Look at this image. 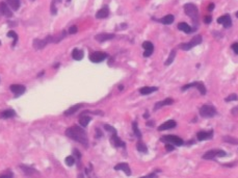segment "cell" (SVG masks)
Here are the masks:
<instances>
[{"mask_svg":"<svg viewBox=\"0 0 238 178\" xmlns=\"http://www.w3.org/2000/svg\"><path fill=\"white\" fill-rule=\"evenodd\" d=\"M232 50L234 51L236 54H238V43H234L232 45Z\"/></svg>","mask_w":238,"mask_h":178,"instance_id":"39","label":"cell"},{"mask_svg":"<svg viewBox=\"0 0 238 178\" xmlns=\"http://www.w3.org/2000/svg\"><path fill=\"white\" fill-rule=\"evenodd\" d=\"M6 2H8V4L14 11H17L20 8V3H21L20 0H6Z\"/></svg>","mask_w":238,"mask_h":178,"instance_id":"27","label":"cell"},{"mask_svg":"<svg viewBox=\"0 0 238 178\" xmlns=\"http://www.w3.org/2000/svg\"><path fill=\"white\" fill-rule=\"evenodd\" d=\"M202 43V37L201 36H195L192 37V40L188 43H183L180 45V48L184 51H188L190 50L191 48H194L197 45H200Z\"/></svg>","mask_w":238,"mask_h":178,"instance_id":"5","label":"cell"},{"mask_svg":"<svg viewBox=\"0 0 238 178\" xmlns=\"http://www.w3.org/2000/svg\"><path fill=\"white\" fill-rule=\"evenodd\" d=\"M8 37H11V39H14V42H13V47H14L16 45V43H17V41H18V34H16L14 30H11V31L8 32Z\"/></svg>","mask_w":238,"mask_h":178,"instance_id":"33","label":"cell"},{"mask_svg":"<svg viewBox=\"0 0 238 178\" xmlns=\"http://www.w3.org/2000/svg\"><path fill=\"white\" fill-rule=\"evenodd\" d=\"M173 103H174V99H172V98H166V99L157 102L156 104H155L154 111H157V109H159L160 107L166 106V105H171V104H173Z\"/></svg>","mask_w":238,"mask_h":178,"instance_id":"16","label":"cell"},{"mask_svg":"<svg viewBox=\"0 0 238 178\" xmlns=\"http://www.w3.org/2000/svg\"><path fill=\"white\" fill-rule=\"evenodd\" d=\"M143 118H146V119H148V118H149V114H148V112H146V114L143 115Z\"/></svg>","mask_w":238,"mask_h":178,"instance_id":"47","label":"cell"},{"mask_svg":"<svg viewBox=\"0 0 238 178\" xmlns=\"http://www.w3.org/2000/svg\"><path fill=\"white\" fill-rule=\"evenodd\" d=\"M191 88L198 89V90L200 91V93H201V95H205L206 92H207L206 88H205V86H204V83H201V81H195V83L185 84L184 86H182V91H186V90H188V89H191Z\"/></svg>","mask_w":238,"mask_h":178,"instance_id":"8","label":"cell"},{"mask_svg":"<svg viewBox=\"0 0 238 178\" xmlns=\"http://www.w3.org/2000/svg\"><path fill=\"white\" fill-rule=\"evenodd\" d=\"M223 141H224V142H226V143H229V144H232V145H238V140L234 139V138H232V137H229V135H226V137H224Z\"/></svg>","mask_w":238,"mask_h":178,"instance_id":"30","label":"cell"},{"mask_svg":"<svg viewBox=\"0 0 238 178\" xmlns=\"http://www.w3.org/2000/svg\"><path fill=\"white\" fill-rule=\"evenodd\" d=\"M60 1H62V0H60Z\"/></svg>","mask_w":238,"mask_h":178,"instance_id":"50","label":"cell"},{"mask_svg":"<svg viewBox=\"0 0 238 178\" xmlns=\"http://www.w3.org/2000/svg\"><path fill=\"white\" fill-rule=\"evenodd\" d=\"M0 45H1V42H0Z\"/></svg>","mask_w":238,"mask_h":178,"instance_id":"49","label":"cell"},{"mask_svg":"<svg viewBox=\"0 0 238 178\" xmlns=\"http://www.w3.org/2000/svg\"><path fill=\"white\" fill-rule=\"evenodd\" d=\"M162 142L169 143L172 145H176V146H182L184 144L183 140L180 137H177V135H164L161 138Z\"/></svg>","mask_w":238,"mask_h":178,"instance_id":"7","label":"cell"},{"mask_svg":"<svg viewBox=\"0 0 238 178\" xmlns=\"http://www.w3.org/2000/svg\"><path fill=\"white\" fill-rule=\"evenodd\" d=\"M236 100H238V96L236 95V94H231V95H229L227 98H226L225 101L226 102H231V101H236Z\"/></svg>","mask_w":238,"mask_h":178,"instance_id":"36","label":"cell"},{"mask_svg":"<svg viewBox=\"0 0 238 178\" xmlns=\"http://www.w3.org/2000/svg\"><path fill=\"white\" fill-rule=\"evenodd\" d=\"M216 114H217V112H216V108L213 105L205 104L200 108V115L203 118H213Z\"/></svg>","mask_w":238,"mask_h":178,"instance_id":"3","label":"cell"},{"mask_svg":"<svg viewBox=\"0 0 238 178\" xmlns=\"http://www.w3.org/2000/svg\"><path fill=\"white\" fill-rule=\"evenodd\" d=\"M177 125V123L174 120H169L166 121V123L161 124V125L158 127V130L159 131H162V130H168V129H172V128H175Z\"/></svg>","mask_w":238,"mask_h":178,"instance_id":"15","label":"cell"},{"mask_svg":"<svg viewBox=\"0 0 238 178\" xmlns=\"http://www.w3.org/2000/svg\"><path fill=\"white\" fill-rule=\"evenodd\" d=\"M77 26H71L70 27V29H69V34H76L77 32Z\"/></svg>","mask_w":238,"mask_h":178,"instance_id":"38","label":"cell"},{"mask_svg":"<svg viewBox=\"0 0 238 178\" xmlns=\"http://www.w3.org/2000/svg\"><path fill=\"white\" fill-rule=\"evenodd\" d=\"M227 155L224 150H218V149H214V150H209L207 151L206 153L202 156V158L204 159H215L216 157H224V156Z\"/></svg>","mask_w":238,"mask_h":178,"instance_id":"4","label":"cell"},{"mask_svg":"<svg viewBox=\"0 0 238 178\" xmlns=\"http://www.w3.org/2000/svg\"><path fill=\"white\" fill-rule=\"evenodd\" d=\"M109 15V9L108 8H103L101 9H99L97 11V14H96V18L97 19H104L106 18L107 16Z\"/></svg>","mask_w":238,"mask_h":178,"instance_id":"20","label":"cell"},{"mask_svg":"<svg viewBox=\"0 0 238 178\" xmlns=\"http://www.w3.org/2000/svg\"><path fill=\"white\" fill-rule=\"evenodd\" d=\"M82 106H83L82 104L73 105V106H71L69 109H67V111L65 112V115H66V116H70V115H72V114H74V112H76L79 108H81Z\"/></svg>","mask_w":238,"mask_h":178,"instance_id":"25","label":"cell"},{"mask_svg":"<svg viewBox=\"0 0 238 178\" xmlns=\"http://www.w3.org/2000/svg\"><path fill=\"white\" fill-rule=\"evenodd\" d=\"M16 116V112L13 109H6L0 112V118L2 119H8V118H14Z\"/></svg>","mask_w":238,"mask_h":178,"instance_id":"22","label":"cell"},{"mask_svg":"<svg viewBox=\"0 0 238 178\" xmlns=\"http://www.w3.org/2000/svg\"><path fill=\"white\" fill-rule=\"evenodd\" d=\"M111 142L115 147H125V143L117 135V133H114L111 137Z\"/></svg>","mask_w":238,"mask_h":178,"instance_id":"21","label":"cell"},{"mask_svg":"<svg viewBox=\"0 0 238 178\" xmlns=\"http://www.w3.org/2000/svg\"><path fill=\"white\" fill-rule=\"evenodd\" d=\"M211 20H212V19H211L210 16H207V17H205V18H204V22H205V23H207V24H209V23L211 22Z\"/></svg>","mask_w":238,"mask_h":178,"instance_id":"41","label":"cell"},{"mask_svg":"<svg viewBox=\"0 0 238 178\" xmlns=\"http://www.w3.org/2000/svg\"><path fill=\"white\" fill-rule=\"evenodd\" d=\"M0 11H1L2 15L6 16V17H11V16H13V13H11V9L8 8V5L5 2H1V3H0Z\"/></svg>","mask_w":238,"mask_h":178,"instance_id":"17","label":"cell"},{"mask_svg":"<svg viewBox=\"0 0 238 178\" xmlns=\"http://www.w3.org/2000/svg\"><path fill=\"white\" fill-rule=\"evenodd\" d=\"M236 17L238 18V11H237V13H236Z\"/></svg>","mask_w":238,"mask_h":178,"instance_id":"48","label":"cell"},{"mask_svg":"<svg viewBox=\"0 0 238 178\" xmlns=\"http://www.w3.org/2000/svg\"><path fill=\"white\" fill-rule=\"evenodd\" d=\"M184 11L185 14L192 19L195 23L198 22L199 20V11H198V8L192 3H186L184 5Z\"/></svg>","mask_w":238,"mask_h":178,"instance_id":"2","label":"cell"},{"mask_svg":"<svg viewBox=\"0 0 238 178\" xmlns=\"http://www.w3.org/2000/svg\"><path fill=\"white\" fill-rule=\"evenodd\" d=\"M178 28H179L180 30H182V31L186 32V34H190L191 31H194V29H192V28L190 27L189 25L187 24V23H185V22L179 23V24H178Z\"/></svg>","mask_w":238,"mask_h":178,"instance_id":"23","label":"cell"},{"mask_svg":"<svg viewBox=\"0 0 238 178\" xmlns=\"http://www.w3.org/2000/svg\"><path fill=\"white\" fill-rule=\"evenodd\" d=\"M51 11H52L53 15H55V14H56V8H55V3H54V1L52 2V4H51Z\"/></svg>","mask_w":238,"mask_h":178,"instance_id":"42","label":"cell"},{"mask_svg":"<svg viewBox=\"0 0 238 178\" xmlns=\"http://www.w3.org/2000/svg\"><path fill=\"white\" fill-rule=\"evenodd\" d=\"M143 49H145V52H143V56H146V57H148V56H151L153 53V51H154V45H153L151 42L149 41H146L143 43Z\"/></svg>","mask_w":238,"mask_h":178,"instance_id":"11","label":"cell"},{"mask_svg":"<svg viewBox=\"0 0 238 178\" xmlns=\"http://www.w3.org/2000/svg\"><path fill=\"white\" fill-rule=\"evenodd\" d=\"M174 19H175V17H174L173 15H166V17H163V18L160 19L159 21L162 23V24L169 25V24H172V23L174 22Z\"/></svg>","mask_w":238,"mask_h":178,"instance_id":"26","label":"cell"},{"mask_svg":"<svg viewBox=\"0 0 238 178\" xmlns=\"http://www.w3.org/2000/svg\"><path fill=\"white\" fill-rule=\"evenodd\" d=\"M214 8V4L213 3H210V5H209V11H211V9H213Z\"/></svg>","mask_w":238,"mask_h":178,"instance_id":"46","label":"cell"},{"mask_svg":"<svg viewBox=\"0 0 238 178\" xmlns=\"http://www.w3.org/2000/svg\"><path fill=\"white\" fill-rule=\"evenodd\" d=\"M65 161H66V165L67 166H69V167H72L73 165L75 163V161H76V159H75L73 156H67L65 159Z\"/></svg>","mask_w":238,"mask_h":178,"instance_id":"35","label":"cell"},{"mask_svg":"<svg viewBox=\"0 0 238 178\" xmlns=\"http://www.w3.org/2000/svg\"><path fill=\"white\" fill-rule=\"evenodd\" d=\"M136 148H137V150L140 152H143V153H147L148 152V148H147V146H146L143 143H141V142H138L137 143V145H136Z\"/></svg>","mask_w":238,"mask_h":178,"instance_id":"32","label":"cell"},{"mask_svg":"<svg viewBox=\"0 0 238 178\" xmlns=\"http://www.w3.org/2000/svg\"><path fill=\"white\" fill-rule=\"evenodd\" d=\"M157 90H158V88H156V86H143L140 90V93L141 95H149L153 92H156Z\"/></svg>","mask_w":238,"mask_h":178,"instance_id":"19","label":"cell"},{"mask_svg":"<svg viewBox=\"0 0 238 178\" xmlns=\"http://www.w3.org/2000/svg\"><path fill=\"white\" fill-rule=\"evenodd\" d=\"M66 135L69 137L70 139L76 141V142L80 143V144L84 145L85 147H88V134H86L85 130L83 128L79 127V126H72V127H69L67 130H66Z\"/></svg>","mask_w":238,"mask_h":178,"instance_id":"1","label":"cell"},{"mask_svg":"<svg viewBox=\"0 0 238 178\" xmlns=\"http://www.w3.org/2000/svg\"><path fill=\"white\" fill-rule=\"evenodd\" d=\"M49 43H55V37H51V36H48L46 39H44V40L35 39L34 41V47L35 49H42Z\"/></svg>","mask_w":238,"mask_h":178,"instance_id":"6","label":"cell"},{"mask_svg":"<svg viewBox=\"0 0 238 178\" xmlns=\"http://www.w3.org/2000/svg\"><path fill=\"white\" fill-rule=\"evenodd\" d=\"M132 129H133L134 134L136 135V138L140 139V138H141V132L140 131V129H138V126H137V123H136V122H133V123H132Z\"/></svg>","mask_w":238,"mask_h":178,"instance_id":"31","label":"cell"},{"mask_svg":"<svg viewBox=\"0 0 238 178\" xmlns=\"http://www.w3.org/2000/svg\"><path fill=\"white\" fill-rule=\"evenodd\" d=\"M101 137H102V132H101V131L97 128V129H96V138H98L99 139V138H101Z\"/></svg>","mask_w":238,"mask_h":178,"instance_id":"43","label":"cell"},{"mask_svg":"<svg viewBox=\"0 0 238 178\" xmlns=\"http://www.w3.org/2000/svg\"><path fill=\"white\" fill-rule=\"evenodd\" d=\"M11 91L17 96H20L25 92V86H22V84H11Z\"/></svg>","mask_w":238,"mask_h":178,"instance_id":"14","label":"cell"},{"mask_svg":"<svg viewBox=\"0 0 238 178\" xmlns=\"http://www.w3.org/2000/svg\"><path fill=\"white\" fill-rule=\"evenodd\" d=\"M232 114L233 115H238V106H236V107H234V108H232Z\"/></svg>","mask_w":238,"mask_h":178,"instance_id":"44","label":"cell"},{"mask_svg":"<svg viewBox=\"0 0 238 178\" xmlns=\"http://www.w3.org/2000/svg\"><path fill=\"white\" fill-rule=\"evenodd\" d=\"M91 122V118L88 116H84V115H82L81 117H80L79 119V123L80 125L82 126V127H86V126L88 125V123Z\"/></svg>","mask_w":238,"mask_h":178,"instance_id":"28","label":"cell"},{"mask_svg":"<svg viewBox=\"0 0 238 178\" xmlns=\"http://www.w3.org/2000/svg\"><path fill=\"white\" fill-rule=\"evenodd\" d=\"M197 138L199 141H206V140H211L213 138V131H200L198 132Z\"/></svg>","mask_w":238,"mask_h":178,"instance_id":"12","label":"cell"},{"mask_svg":"<svg viewBox=\"0 0 238 178\" xmlns=\"http://www.w3.org/2000/svg\"><path fill=\"white\" fill-rule=\"evenodd\" d=\"M114 170H117V171H123V172L126 173L127 176H130V175H131V170H130V168H129L128 163H117V165L114 167Z\"/></svg>","mask_w":238,"mask_h":178,"instance_id":"13","label":"cell"},{"mask_svg":"<svg viewBox=\"0 0 238 178\" xmlns=\"http://www.w3.org/2000/svg\"><path fill=\"white\" fill-rule=\"evenodd\" d=\"M106 57H107V54L104 52H100V51L93 52L89 55V60L93 63H100V62H102V60H104Z\"/></svg>","mask_w":238,"mask_h":178,"instance_id":"9","label":"cell"},{"mask_svg":"<svg viewBox=\"0 0 238 178\" xmlns=\"http://www.w3.org/2000/svg\"><path fill=\"white\" fill-rule=\"evenodd\" d=\"M83 51L79 50V49H74L72 52V57L75 60H81L83 58Z\"/></svg>","mask_w":238,"mask_h":178,"instance_id":"24","label":"cell"},{"mask_svg":"<svg viewBox=\"0 0 238 178\" xmlns=\"http://www.w3.org/2000/svg\"><path fill=\"white\" fill-rule=\"evenodd\" d=\"M104 128L107 131H109V132H111L112 134H114V133H117V130L114 129V127H112V126H110V125H107V124H106V125L104 126Z\"/></svg>","mask_w":238,"mask_h":178,"instance_id":"37","label":"cell"},{"mask_svg":"<svg viewBox=\"0 0 238 178\" xmlns=\"http://www.w3.org/2000/svg\"><path fill=\"white\" fill-rule=\"evenodd\" d=\"M0 176H13V174H11V172H6V173H3V174H1Z\"/></svg>","mask_w":238,"mask_h":178,"instance_id":"45","label":"cell"},{"mask_svg":"<svg viewBox=\"0 0 238 178\" xmlns=\"http://www.w3.org/2000/svg\"><path fill=\"white\" fill-rule=\"evenodd\" d=\"M218 24H223L225 28H229L232 25V20H231L230 15H224L217 19Z\"/></svg>","mask_w":238,"mask_h":178,"instance_id":"10","label":"cell"},{"mask_svg":"<svg viewBox=\"0 0 238 178\" xmlns=\"http://www.w3.org/2000/svg\"><path fill=\"white\" fill-rule=\"evenodd\" d=\"M114 37V34H97V36L95 37V39L97 40L98 42H105V41H108V40H111Z\"/></svg>","mask_w":238,"mask_h":178,"instance_id":"18","label":"cell"},{"mask_svg":"<svg viewBox=\"0 0 238 178\" xmlns=\"http://www.w3.org/2000/svg\"><path fill=\"white\" fill-rule=\"evenodd\" d=\"M20 168L22 169L23 173H25V174H26V175H32V174H34V173H37V171H35L34 169L29 168V167H27V166L21 165V166H20Z\"/></svg>","mask_w":238,"mask_h":178,"instance_id":"29","label":"cell"},{"mask_svg":"<svg viewBox=\"0 0 238 178\" xmlns=\"http://www.w3.org/2000/svg\"><path fill=\"white\" fill-rule=\"evenodd\" d=\"M175 56H176V51H175V50L171 51V53H169V56L168 57V60H166V66L171 65L172 63L174 62V58H175Z\"/></svg>","mask_w":238,"mask_h":178,"instance_id":"34","label":"cell"},{"mask_svg":"<svg viewBox=\"0 0 238 178\" xmlns=\"http://www.w3.org/2000/svg\"><path fill=\"white\" fill-rule=\"evenodd\" d=\"M166 151H173V150H174V146H172V144H169V143H166Z\"/></svg>","mask_w":238,"mask_h":178,"instance_id":"40","label":"cell"}]
</instances>
